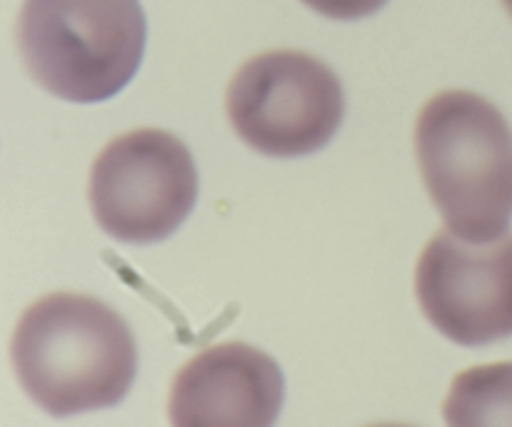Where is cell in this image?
<instances>
[{
	"label": "cell",
	"mask_w": 512,
	"mask_h": 427,
	"mask_svg": "<svg viewBox=\"0 0 512 427\" xmlns=\"http://www.w3.org/2000/svg\"><path fill=\"white\" fill-rule=\"evenodd\" d=\"M10 355L28 398L53 418L113 408L138 370L128 323L103 300L78 293L35 300L20 315Z\"/></svg>",
	"instance_id": "6da1fadb"
},
{
	"label": "cell",
	"mask_w": 512,
	"mask_h": 427,
	"mask_svg": "<svg viewBox=\"0 0 512 427\" xmlns=\"http://www.w3.org/2000/svg\"><path fill=\"white\" fill-rule=\"evenodd\" d=\"M415 155L430 200L453 235L493 243L512 220V130L483 95L445 90L423 105Z\"/></svg>",
	"instance_id": "7a4b0ae2"
},
{
	"label": "cell",
	"mask_w": 512,
	"mask_h": 427,
	"mask_svg": "<svg viewBox=\"0 0 512 427\" xmlns=\"http://www.w3.org/2000/svg\"><path fill=\"white\" fill-rule=\"evenodd\" d=\"M18 48L48 93L100 103L120 93L143 60V8L138 0H23Z\"/></svg>",
	"instance_id": "3957f363"
},
{
	"label": "cell",
	"mask_w": 512,
	"mask_h": 427,
	"mask_svg": "<svg viewBox=\"0 0 512 427\" xmlns=\"http://www.w3.org/2000/svg\"><path fill=\"white\" fill-rule=\"evenodd\" d=\"M230 125L253 150L298 158L338 133L345 95L338 75L298 50H270L238 68L225 95Z\"/></svg>",
	"instance_id": "277c9868"
},
{
	"label": "cell",
	"mask_w": 512,
	"mask_h": 427,
	"mask_svg": "<svg viewBox=\"0 0 512 427\" xmlns=\"http://www.w3.org/2000/svg\"><path fill=\"white\" fill-rule=\"evenodd\" d=\"M198 198L190 150L155 128L105 145L90 170V208L110 238L148 245L180 228Z\"/></svg>",
	"instance_id": "5b68a950"
},
{
	"label": "cell",
	"mask_w": 512,
	"mask_h": 427,
	"mask_svg": "<svg viewBox=\"0 0 512 427\" xmlns=\"http://www.w3.org/2000/svg\"><path fill=\"white\" fill-rule=\"evenodd\" d=\"M420 310L440 335L478 348L512 335V233L468 243L440 230L415 268Z\"/></svg>",
	"instance_id": "8992f818"
},
{
	"label": "cell",
	"mask_w": 512,
	"mask_h": 427,
	"mask_svg": "<svg viewBox=\"0 0 512 427\" xmlns=\"http://www.w3.org/2000/svg\"><path fill=\"white\" fill-rule=\"evenodd\" d=\"M285 398L280 365L248 343H220L178 370L170 388L173 427H273Z\"/></svg>",
	"instance_id": "52a82bcc"
},
{
	"label": "cell",
	"mask_w": 512,
	"mask_h": 427,
	"mask_svg": "<svg viewBox=\"0 0 512 427\" xmlns=\"http://www.w3.org/2000/svg\"><path fill=\"white\" fill-rule=\"evenodd\" d=\"M443 418L448 427H512V363L475 365L455 375Z\"/></svg>",
	"instance_id": "ba28073f"
},
{
	"label": "cell",
	"mask_w": 512,
	"mask_h": 427,
	"mask_svg": "<svg viewBox=\"0 0 512 427\" xmlns=\"http://www.w3.org/2000/svg\"><path fill=\"white\" fill-rule=\"evenodd\" d=\"M315 13L333 20H358L373 15L383 8L388 0H303Z\"/></svg>",
	"instance_id": "9c48e42d"
},
{
	"label": "cell",
	"mask_w": 512,
	"mask_h": 427,
	"mask_svg": "<svg viewBox=\"0 0 512 427\" xmlns=\"http://www.w3.org/2000/svg\"><path fill=\"white\" fill-rule=\"evenodd\" d=\"M368 427H413V425H398V423H380V425H368Z\"/></svg>",
	"instance_id": "30bf717a"
},
{
	"label": "cell",
	"mask_w": 512,
	"mask_h": 427,
	"mask_svg": "<svg viewBox=\"0 0 512 427\" xmlns=\"http://www.w3.org/2000/svg\"><path fill=\"white\" fill-rule=\"evenodd\" d=\"M503 5H505V10L512 15V0H503Z\"/></svg>",
	"instance_id": "8fae6325"
}]
</instances>
